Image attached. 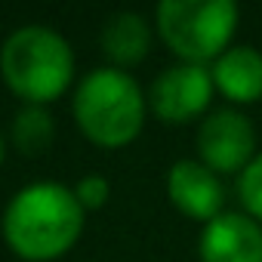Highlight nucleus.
Here are the masks:
<instances>
[{"mask_svg":"<svg viewBox=\"0 0 262 262\" xmlns=\"http://www.w3.org/2000/svg\"><path fill=\"white\" fill-rule=\"evenodd\" d=\"M151 25L139 13H114L102 28V53L108 56L111 68L126 71L139 65L151 50Z\"/></svg>","mask_w":262,"mask_h":262,"instance_id":"9d476101","label":"nucleus"},{"mask_svg":"<svg viewBox=\"0 0 262 262\" xmlns=\"http://www.w3.org/2000/svg\"><path fill=\"white\" fill-rule=\"evenodd\" d=\"M86 210L74 188L62 182H31L19 188L0 216V234L10 253L25 262H53L83 234Z\"/></svg>","mask_w":262,"mask_h":262,"instance_id":"f257e3e1","label":"nucleus"},{"mask_svg":"<svg viewBox=\"0 0 262 262\" xmlns=\"http://www.w3.org/2000/svg\"><path fill=\"white\" fill-rule=\"evenodd\" d=\"M71 114L77 129L99 148H123L145 126L148 96L133 74L102 65L93 68L74 90Z\"/></svg>","mask_w":262,"mask_h":262,"instance_id":"f03ea898","label":"nucleus"},{"mask_svg":"<svg viewBox=\"0 0 262 262\" xmlns=\"http://www.w3.org/2000/svg\"><path fill=\"white\" fill-rule=\"evenodd\" d=\"M0 77L25 105H50L74 80V50L50 25H22L0 47Z\"/></svg>","mask_w":262,"mask_h":262,"instance_id":"7ed1b4c3","label":"nucleus"},{"mask_svg":"<svg viewBox=\"0 0 262 262\" xmlns=\"http://www.w3.org/2000/svg\"><path fill=\"white\" fill-rule=\"evenodd\" d=\"M74 198L80 201V207L90 213V210H102L111 198V182L99 173H86L83 179H77L74 185Z\"/></svg>","mask_w":262,"mask_h":262,"instance_id":"ddd939ff","label":"nucleus"},{"mask_svg":"<svg viewBox=\"0 0 262 262\" xmlns=\"http://www.w3.org/2000/svg\"><path fill=\"white\" fill-rule=\"evenodd\" d=\"M237 198L247 210V216H253L262 225V151L250 161V167L237 176Z\"/></svg>","mask_w":262,"mask_h":262,"instance_id":"f8f14e48","label":"nucleus"},{"mask_svg":"<svg viewBox=\"0 0 262 262\" xmlns=\"http://www.w3.org/2000/svg\"><path fill=\"white\" fill-rule=\"evenodd\" d=\"M56 126H53V114L47 111V105H22L13 117V145L34 158L43 155L53 145Z\"/></svg>","mask_w":262,"mask_h":262,"instance_id":"9b49d317","label":"nucleus"},{"mask_svg":"<svg viewBox=\"0 0 262 262\" xmlns=\"http://www.w3.org/2000/svg\"><path fill=\"white\" fill-rule=\"evenodd\" d=\"M256 129L237 108H216L198 126V161L216 176L244 173L256 158Z\"/></svg>","mask_w":262,"mask_h":262,"instance_id":"39448f33","label":"nucleus"},{"mask_svg":"<svg viewBox=\"0 0 262 262\" xmlns=\"http://www.w3.org/2000/svg\"><path fill=\"white\" fill-rule=\"evenodd\" d=\"M167 198L179 213L207 225L216 216H222L225 188H222V179L207 164L182 158L167 173Z\"/></svg>","mask_w":262,"mask_h":262,"instance_id":"0eeeda50","label":"nucleus"},{"mask_svg":"<svg viewBox=\"0 0 262 262\" xmlns=\"http://www.w3.org/2000/svg\"><path fill=\"white\" fill-rule=\"evenodd\" d=\"M241 10L231 0H164L155 10V28L179 62H216L234 37Z\"/></svg>","mask_w":262,"mask_h":262,"instance_id":"20e7f679","label":"nucleus"},{"mask_svg":"<svg viewBox=\"0 0 262 262\" xmlns=\"http://www.w3.org/2000/svg\"><path fill=\"white\" fill-rule=\"evenodd\" d=\"M4 161H7V139L0 133V167H4Z\"/></svg>","mask_w":262,"mask_h":262,"instance_id":"4468645a","label":"nucleus"},{"mask_svg":"<svg viewBox=\"0 0 262 262\" xmlns=\"http://www.w3.org/2000/svg\"><path fill=\"white\" fill-rule=\"evenodd\" d=\"M210 77L216 93H222L234 105H250L262 99V53L247 43L228 47L213 65Z\"/></svg>","mask_w":262,"mask_h":262,"instance_id":"1a4fd4ad","label":"nucleus"},{"mask_svg":"<svg viewBox=\"0 0 262 262\" xmlns=\"http://www.w3.org/2000/svg\"><path fill=\"white\" fill-rule=\"evenodd\" d=\"M201 262H262V225L247 213H222L204 225Z\"/></svg>","mask_w":262,"mask_h":262,"instance_id":"6e6552de","label":"nucleus"},{"mask_svg":"<svg viewBox=\"0 0 262 262\" xmlns=\"http://www.w3.org/2000/svg\"><path fill=\"white\" fill-rule=\"evenodd\" d=\"M213 93H216V86H213L207 65L179 62L173 68H167L161 77H155V83L148 90V108L164 123H185L194 117L204 120Z\"/></svg>","mask_w":262,"mask_h":262,"instance_id":"423d86ee","label":"nucleus"}]
</instances>
